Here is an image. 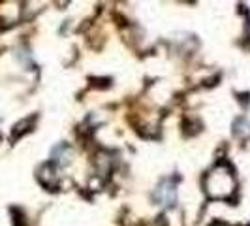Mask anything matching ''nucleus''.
<instances>
[{"mask_svg":"<svg viewBox=\"0 0 250 226\" xmlns=\"http://www.w3.org/2000/svg\"><path fill=\"white\" fill-rule=\"evenodd\" d=\"M203 187L205 192L209 194V198L213 200H229V196L233 194L235 188V176H233V168L229 164H216L213 170L207 174L203 179Z\"/></svg>","mask_w":250,"mask_h":226,"instance_id":"f257e3e1","label":"nucleus"},{"mask_svg":"<svg viewBox=\"0 0 250 226\" xmlns=\"http://www.w3.org/2000/svg\"><path fill=\"white\" fill-rule=\"evenodd\" d=\"M156 196H158V200L162 202V203H166V205H173V203H175V187L171 185V181L164 179L162 185L156 190Z\"/></svg>","mask_w":250,"mask_h":226,"instance_id":"f03ea898","label":"nucleus"},{"mask_svg":"<svg viewBox=\"0 0 250 226\" xmlns=\"http://www.w3.org/2000/svg\"><path fill=\"white\" fill-rule=\"evenodd\" d=\"M36 115H30V117H26V119H23L21 123H17V125L13 126L12 130V141H17V139L21 138L23 134H26V132H30L32 128H34V125H36Z\"/></svg>","mask_w":250,"mask_h":226,"instance_id":"7ed1b4c3","label":"nucleus"},{"mask_svg":"<svg viewBox=\"0 0 250 226\" xmlns=\"http://www.w3.org/2000/svg\"><path fill=\"white\" fill-rule=\"evenodd\" d=\"M68 157H72V149L66 143H61L57 149L53 151V162L59 164V166H66L70 162L72 158H68Z\"/></svg>","mask_w":250,"mask_h":226,"instance_id":"20e7f679","label":"nucleus"},{"mask_svg":"<svg viewBox=\"0 0 250 226\" xmlns=\"http://www.w3.org/2000/svg\"><path fill=\"white\" fill-rule=\"evenodd\" d=\"M211 226H231V225H228V223H224V221H214Z\"/></svg>","mask_w":250,"mask_h":226,"instance_id":"39448f33","label":"nucleus"}]
</instances>
